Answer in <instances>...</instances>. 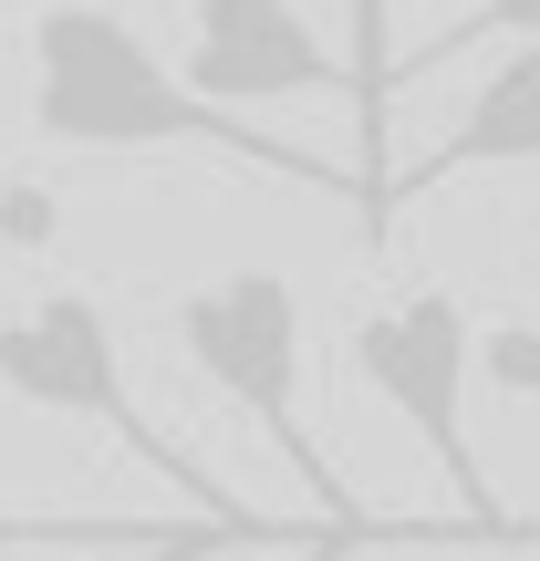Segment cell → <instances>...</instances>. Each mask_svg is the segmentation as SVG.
Here are the masks:
<instances>
[{
    "mask_svg": "<svg viewBox=\"0 0 540 561\" xmlns=\"http://www.w3.org/2000/svg\"><path fill=\"white\" fill-rule=\"evenodd\" d=\"M343 343H354V375L375 385V396L416 426V447L447 468V489L468 500V530H479V541H530V530L489 500L479 447H468V312H458V291H405V301H384V312H364Z\"/></svg>",
    "mask_w": 540,
    "mask_h": 561,
    "instance_id": "3",
    "label": "cell"
},
{
    "mask_svg": "<svg viewBox=\"0 0 540 561\" xmlns=\"http://www.w3.org/2000/svg\"><path fill=\"white\" fill-rule=\"evenodd\" d=\"M53 229H62L53 187H32V178H0V250H53Z\"/></svg>",
    "mask_w": 540,
    "mask_h": 561,
    "instance_id": "11",
    "label": "cell"
},
{
    "mask_svg": "<svg viewBox=\"0 0 540 561\" xmlns=\"http://www.w3.org/2000/svg\"><path fill=\"white\" fill-rule=\"evenodd\" d=\"M177 343L280 447V468L322 500V520L354 530V500L333 489V458L312 447V416H301V291L291 280L280 271H219V280H198V291H177Z\"/></svg>",
    "mask_w": 540,
    "mask_h": 561,
    "instance_id": "2",
    "label": "cell"
},
{
    "mask_svg": "<svg viewBox=\"0 0 540 561\" xmlns=\"http://www.w3.org/2000/svg\"><path fill=\"white\" fill-rule=\"evenodd\" d=\"M530 240H540V229H530Z\"/></svg>",
    "mask_w": 540,
    "mask_h": 561,
    "instance_id": "13",
    "label": "cell"
},
{
    "mask_svg": "<svg viewBox=\"0 0 540 561\" xmlns=\"http://www.w3.org/2000/svg\"><path fill=\"white\" fill-rule=\"evenodd\" d=\"M333 551H343V520H322V530H312V551H301V561H333Z\"/></svg>",
    "mask_w": 540,
    "mask_h": 561,
    "instance_id": "12",
    "label": "cell"
},
{
    "mask_svg": "<svg viewBox=\"0 0 540 561\" xmlns=\"http://www.w3.org/2000/svg\"><path fill=\"white\" fill-rule=\"evenodd\" d=\"M0 396L53 405V416H94V426H115L136 458H157V468L187 479V458H166V437L146 426V405L125 396V354H115V322H104L94 291H42L32 312L0 322ZM187 489H198V479H187ZM198 500L208 510H240L229 489H198Z\"/></svg>",
    "mask_w": 540,
    "mask_h": 561,
    "instance_id": "4",
    "label": "cell"
},
{
    "mask_svg": "<svg viewBox=\"0 0 540 561\" xmlns=\"http://www.w3.org/2000/svg\"><path fill=\"white\" fill-rule=\"evenodd\" d=\"M32 136L53 146H94V157H157V146H187V157H240L261 178H291V187H354L343 167L301 157V146L240 125V104L177 83L146 32L104 0H53L32 21Z\"/></svg>",
    "mask_w": 540,
    "mask_h": 561,
    "instance_id": "1",
    "label": "cell"
},
{
    "mask_svg": "<svg viewBox=\"0 0 540 561\" xmlns=\"http://www.w3.org/2000/svg\"><path fill=\"white\" fill-rule=\"evenodd\" d=\"M187 83L219 104H291V94H354V62H333V42L291 0H198Z\"/></svg>",
    "mask_w": 540,
    "mask_h": 561,
    "instance_id": "5",
    "label": "cell"
},
{
    "mask_svg": "<svg viewBox=\"0 0 540 561\" xmlns=\"http://www.w3.org/2000/svg\"><path fill=\"white\" fill-rule=\"evenodd\" d=\"M479 364H489V385H499L509 405H530L540 396V322H499V333L479 343Z\"/></svg>",
    "mask_w": 540,
    "mask_h": 561,
    "instance_id": "10",
    "label": "cell"
},
{
    "mask_svg": "<svg viewBox=\"0 0 540 561\" xmlns=\"http://www.w3.org/2000/svg\"><path fill=\"white\" fill-rule=\"evenodd\" d=\"M229 541H291V530H261V520H219V510H198V520L157 530V541H136V551H115V561H208V551H229Z\"/></svg>",
    "mask_w": 540,
    "mask_h": 561,
    "instance_id": "9",
    "label": "cell"
},
{
    "mask_svg": "<svg viewBox=\"0 0 540 561\" xmlns=\"http://www.w3.org/2000/svg\"><path fill=\"white\" fill-rule=\"evenodd\" d=\"M499 32L540 42V0H479V11H458V21H447V32H426L416 53L395 62V73H426V62H458V53H479V42H499Z\"/></svg>",
    "mask_w": 540,
    "mask_h": 561,
    "instance_id": "8",
    "label": "cell"
},
{
    "mask_svg": "<svg viewBox=\"0 0 540 561\" xmlns=\"http://www.w3.org/2000/svg\"><path fill=\"white\" fill-rule=\"evenodd\" d=\"M468 167H540V42H520V53H509L499 73L479 83V94H468L458 136H447V146H426V157L405 167L395 187H384V208L426 198V187L468 178Z\"/></svg>",
    "mask_w": 540,
    "mask_h": 561,
    "instance_id": "6",
    "label": "cell"
},
{
    "mask_svg": "<svg viewBox=\"0 0 540 561\" xmlns=\"http://www.w3.org/2000/svg\"><path fill=\"white\" fill-rule=\"evenodd\" d=\"M177 520H104V510H11L0 500V551H136Z\"/></svg>",
    "mask_w": 540,
    "mask_h": 561,
    "instance_id": "7",
    "label": "cell"
}]
</instances>
